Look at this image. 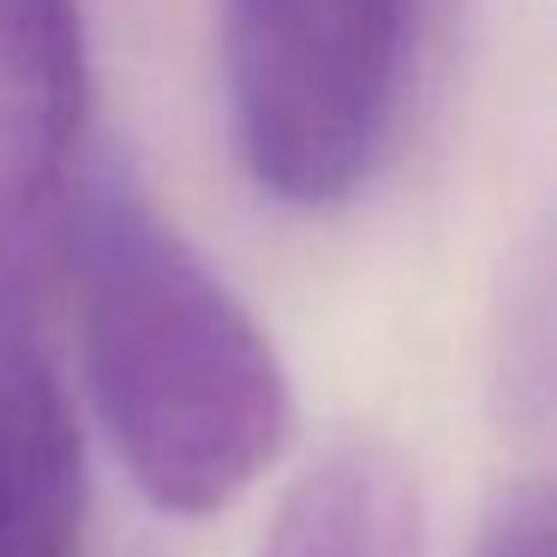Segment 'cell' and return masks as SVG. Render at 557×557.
<instances>
[{
  "mask_svg": "<svg viewBox=\"0 0 557 557\" xmlns=\"http://www.w3.org/2000/svg\"><path fill=\"white\" fill-rule=\"evenodd\" d=\"M85 401L150 509H234L294 444V384L252 306L121 157H90L54 240Z\"/></svg>",
  "mask_w": 557,
  "mask_h": 557,
  "instance_id": "cell-1",
  "label": "cell"
},
{
  "mask_svg": "<svg viewBox=\"0 0 557 557\" xmlns=\"http://www.w3.org/2000/svg\"><path fill=\"white\" fill-rule=\"evenodd\" d=\"M473 557H552V497H545V485H509L485 516Z\"/></svg>",
  "mask_w": 557,
  "mask_h": 557,
  "instance_id": "cell-6",
  "label": "cell"
},
{
  "mask_svg": "<svg viewBox=\"0 0 557 557\" xmlns=\"http://www.w3.org/2000/svg\"><path fill=\"white\" fill-rule=\"evenodd\" d=\"M258 557H425L420 492L377 444H342L282 497Z\"/></svg>",
  "mask_w": 557,
  "mask_h": 557,
  "instance_id": "cell-5",
  "label": "cell"
},
{
  "mask_svg": "<svg viewBox=\"0 0 557 557\" xmlns=\"http://www.w3.org/2000/svg\"><path fill=\"white\" fill-rule=\"evenodd\" d=\"M420 0H222L240 169L288 210H336L401 121Z\"/></svg>",
  "mask_w": 557,
  "mask_h": 557,
  "instance_id": "cell-2",
  "label": "cell"
},
{
  "mask_svg": "<svg viewBox=\"0 0 557 557\" xmlns=\"http://www.w3.org/2000/svg\"><path fill=\"white\" fill-rule=\"evenodd\" d=\"M90 456L37 318L0 324V557H85Z\"/></svg>",
  "mask_w": 557,
  "mask_h": 557,
  "instance_id": "cell-4",
  "label": "cell"
},
{
  "mask_svg": "<svg viewBox=\"0 0 557 557\" xmlns=\"http://www.w3.org/2000/svg\"><path fill=\"white\" fill-rule=\"evenodd\" d=\"M85 0H0V324L37 318L85 169Z\"/></svg>",
  "mask_w": 557,
  "mask_h": 557,
  "instance_id": "cell-3",
  "label": "cell"
}]
</instances>
